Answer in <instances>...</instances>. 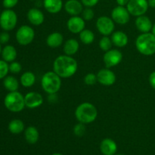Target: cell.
I'll list each match as a JSON object with an SVG mask.
<instances>
[{
	"mask_svg": "<svg viewBox=\"0 0 155 155\" xmlns=\"http://www.w3.org/2000/svg\"><path fill=\"white\" fill-rule=\"evenodd\" d=\"M53 70L61 78H70L77 73L78 64L72 56L63 54L54 59Z\"/></svg>",
	"mask_w": 155,
	"mask_h": 155,
	"instance_id": "1",
	"label": "cell"
},
{
	"mask_svg": "<svg viewBox=\"0 0 155 155\" xmlns=\"http://www.w3.org/2000/svg\"><path fill=\"white\" fill-rule=\"evenodd\" d=\"M98 117V110L92 103L83 102L77 107L75 117L77 121L84 124L94 122Z\"/></svg>",
	"mask_w": 155,
	"mask_h": 155,
	"instance_id": "2",
	"label": "cell"
},
{
	"mask_svg": "<svg viewBox=\"0 0 155 155\" xmlns=\"http://www.w3.org/2000/svg\"><path fill=\"white\" fill-rule=\"evenodd\" d=\"M136 48L139 53L145 56L155 54V36L151 33H142L136 40Z\"/></svg>",
	"mask_w": 155,
	"mask_h": 155,
	"instance_id": "3",
	"label": "cell"
},
{
	"mask_svg": "<svg viewBox=\"0 0 155 155\" xmlns=\"http://www.w3.org/2000/svg\"><path fill=\"white\" fill-rule=\"evenodd\" d=\"M41 86L48 95L56 94L61 87V78L54 71H48L42 77Z\"/></svg>",
	"mask_w": 155,
	"mask_h": 155,
	"instance_id": "4",
	"label": "cell"
},
{
	"mask_svg": "<svg viewBox=\"0 0 155 155\" xmlns=\"http://www.w3.org/2000/svg\"><path fill=\"white\" fill-rule=\"evenodd\" d=\"M4 104L8 110L15 113L22 111L26 107L24 96L18 91L9 92L5 97Z\"/></svg>",
	"mask_w": 155,
	"mask_h": 155,
	"instance_id": "5",
	"label": "cell"
},
{
	"mask_svg": "<svg viewBox=\"0 0 155 155\" xmlns=\"http://www.w3.org/2000/svg\"><path fill=\"white\" fill-rule=\"evenodd\" d=\"M18 23L17 14L12 9H5L0 15V27L5 31H11L15 28Z\"/></svg>",
	"mask_w": 155,
	"mask_h": 155,
	"instance_id": "6",
	"label": "cell"
},
{
	"mask_svg": "<svg viewBox=\"0 0 155 155\" xmlns=\"http://www.w3.org/2000/svg\"><path fill=\"white\" fill-rule=\"evenodd\" d=\"M35 38V31L28 25H23L16 32V40L20 45H30Z\"/></svg>",
	"mask_w": 155,
	"mask_h": 155,
	"instance_id": "7",
	"label": "cell"
},
{
	"mask_svg": "<svg viewBox=\"0 0 155 155\" xmlns=\"http://www.w3.org/2000/svg\"><path fill=\"white\" fill-rule=\"evenodd\" d=\"M148 7V0H130L127 5V8L130 15L135 17L145 15Z\"/></svg>",
	"mask_w": 155,
	"mask_h": 155,
	"instance_id": "8",
	"label": "cell"
},
{
	"mask_svg": "<svg viewBox=\"0 0 155 155\" xmlns=\"http://www.w3.org/2000/svg\"><path fill=\"white\" fill-rule=\"evenodd\" d=\"M96 28L103 36L111 35L115 28L114 21L107 16H101L97 19Z\"/></svg>",
	"mask_w": 155,
	"mask_h": 155,
	"instance_id": "9",
	"label": "cell"
},
{
	"mask_svg": "<svg viewBox=\"0 0 155 155\" xmlns=\"http://www.w3.org/2000/svg\"><path fill=\"white\" fill-rule=\"evenodd\" d=\"M123 60V54L120 50L110 49L105 51L103 56V61L106 68H110L119 64Z\"/></svg>",
	"mask_w": 155,
	"mask_h": 155,
	"instance_id": "10",
	"label": "cell"
},
{
	"mask_svg": "<svg viewBox=\"0 0 155 155\" xmlns=\"http://www.w3.org/2000/svg\"><path fill=\"white\" fill-rule=\"evenodd\" d=\"M130 14L125 6L117 5L112 10L111 18L114 23L125 25L130 21Z\"/></svg>",
	"mask_w": 155,
	"mask_h": 155,
	"instance_id": "11",
	"label": "cell"
},
{
	"mask_svg": "<svg viewBox=\"0 0 155 155\" xmlns=\"http://www.w3.org/2000/svg\"><path fill=\"white\" fill-rule=\"evenodd\" d=\"M96 75L98 83L104 86H110L116 82V75L109 68L101 69Z\"/></svg>",
	"mask_w": 155,
	"mask_h": 155,
	"instance_id": "12",
	"label": "cell"
},
{
	"mask_svg": "<svg viewBox=\"0 0 155 155\" xmlns=\"http://www.w3.org/2000/svg\"><path fill=\"white\" fill-rule=\"evenodd\" d=\"M24 101L26 107L30 109H34L43 104V98L39 92H30L24 95Z\"/></svg>",
	"mask_w": 155,
	"mask_h": 155,
	"instance_id": "13",
	"label": "cell"
},
{
	"mask_svg": "<svg viewBox=\"0 0 155 155\" xmlns=\"http://www.w3.org/2000/svg\"><path fill=\"white\" fill-rule=\"evenodd\" d=\"M67 27L71 33L77 34L83 31L86 27L85 20L82 17L72 16L68 19Z\"/></svg>",
	"mask_w": 155,
	"mask_h": 155,
	"instance_id": "14",
	"label": "cell"
},
{
	"mask_svg": "<svg viewBox=\"0 0 155 155\" xmlns=\"http://www.w3.org/2000/svg\"><path fill=\"white\" fill-rule=\"evenodd\" d=\"M27 18L29 22L34 26H39L43 24L45 16L43 12L37 8H30L27 12Z\"/></svg>",
	"mask_w": 155,
	"mask_h": 155,
	"instance_id": "15",
	"label": "cell"
},
{
	"mask_svg": "<svg viewBox=\"0 0 155 155\" xmlns=\"http://www.w3.org/2000/svg\"><path fill=\"white\" fill-rule=\"evenodd\" d=\"M64 9L71 16H78L83 11V5L79 0H68L64 4Z\"/></svg>",
	"mask_w": 155,
	"mask_h": 155,
	"instance_id": "16",
	"label": "cell"
},
{
	"mask_svg": "<svg viewBox=\"0 0 155 155\" xmlns=\"http://www.w3.org/2000/svg\"><path fill=\"white\" fill-rule=\"evenodd\" d=\"M100 151L103 155H114L117 151V145L114 140L106 138L100 144Z\"/></svg>",
	"mask_w": 155,
	"mask_h": 155,
	"instance_id": "17",
	"label": "cell"
},
{
	"mask_svg": "<svg viewBox=\"0 0 155 155\" xmlns=\"http://www.w3.org/2000/svg\"><path fill=\"white\" fill-rule=\"evenodd\" d=\"M135 24L137 30L142 33H149L151 31L153 26L151 19L145 15L137 17L135 21Z\"/></svg>",
	"mask_w": 155,
	"mask_h": 155,
	"instance_id": "18",
	"label": "cell"
},
{
	"mask_svg": "<svg viewBox=\"0 0 155 155\" xmlns=\"http://www.w3.org/2000/svg\"><path fill=\"white\" fill-rule=\"evenodd\" d=\"M111 41L113 45L118 48H123L125 47L128 44L129 38L127 33L123 31H115L111 34Z\"/></svg>",
	"mask_w": 155,
	"mask_h": 155,
	"instance_id": "19",
	"label": "cell"
},
{
	"mask_svg": "<svg viewBox=\"0 0 155 155\" xmlns=\"http://www.w3.org/2000/svg\"><path fill=\"white\" fill-rule=\"evenodd\" d=\"M44 8L50 14H58L63 8L62 0H43Z\"/></svg>",
	"mask_w": 155,
	"mask_h": 155,
	"instance_id": "20",
	"label": "cell"
},
{
	"mask_svg": "<svg viewBox=\"0 0 155 155\" xmlns=\"http://www.w3.org/2000/svg\"><path fill=\"white\" fill-rule=\"evenodd\" d=\"M64 42V36L59 32H54L50 33L46 38V44L51 48L60 47Z\"/></svg>",
	"mask_w": 155,
	"mask_h": 155,
	"instance_id": "21",
	"label": "cell"
},
{
	"mask_svg": "<svg viewBox=\"0 0 155 155\" xmlns=\"http://www.w3.org/2000/svg\"><path fill=\"white\" fill-rule=\"evenodd\" d=\"M79 48H80V44H79L78 41L76 39L71 38V39H68L65 42L63 47V50L65 54L73 56L78 51Z\"/></svg>",
	"mask_w": 155,
	"mask_h": 155,
	"instance_id": "22",
	"label": "cell"
},
{
	"mask_svg": "<svg viewBox=\"0 0 155 155\" xmlns=\"http://www.w3.org/2000/svg\"><path fill=\"white\" fill-rule=\"evenodd\" d=\"M24 137L27 143L30 145H34L39 140V131L35 127L30 126L24 130Z\"/></svg>",
	"mask_w": 155,
	"mask_h": 155,
	"instance_id": "23",
	"label": "cell"
},
{
	"mask_svg": "<svg viewBox=\"0 0 155 155\" xmlns=\"http://www.w3.org/2000/svg\"><path fill=\"white\" fill-rule=\"evenodd\" d=\"M1 54L3 60L5 61L6 62H12L15 61L16 59L18 52H17L16 48L13 45H8L2 48Z\"/></svg>",
	"mask_w": 155,
	"mask_h": 155,
	"instance_id": "24",
	"label": "cell"
},
{
	"mask_svg": "<svg viewBox=\"0 0 155 155\" xmlns=\"http://www.w3.org/2000/svg\"><path fill=\"white\" fill-rule=\"evenodd\" d=\"M21 84L24 87L30 88L35 84L36 82V75L31 71H26L21 75L20 79Z\"/></svg>",
	"mask_w": 155,
	"mask_h": 155,
	"instance_id": "25",
	"label": "cell"
},
{
	"mask_svg": "<svg viewBox=\"0 0 155 155\" xmlns=\"http://www.w3.org/2000/svg\"><path fill=\"white\" fill-rule=\"evenodd\" d=\"M8 128L12 134L18 135L24 132L25 127H24V122L21 120L14 119L9 122Z\"/></svg>",
	"mask_w": 155,
	"mask_h": 155,
	"instance_id": "26",
	"label": "cell"
},
{
	"mask_svg": "<svg viewBox=\"0 0 155 155\" xmlns=\"http://www.w3.org/2000/svg\"><path fill=\"white\" fill-rule=\"evenodd\" d=\"M4 87L9 92H15L18 91L19 88V82L13 76H7L3 80Z\"/></svg>",
	"mask_w": 155,
	"mask_h": 155,
	"instance_id": "27",
	"label": "cell"
},
{
	"mask_svg": "<svg viewBox=\"0 0 155 155\" xmlns=\"http://www.w3.org/2000/svg\"><path fill=\"white\" fill-rule=\"evenodd\" d=\"M80 39L85 45H89L95 40V34L92 30L84 29L80 33Z\"/></svg>",
	"mask_w": 155,
	"mask_h": 155,
	"instance_id": "28",
	"label": "cell"
},
{
	"mask_svg": "<svg viewBox=\"0 0 155 155\" xmlns=\"http://www.w3.org/2000/svg\"><path fill=\"white\" fill-rule=\"evenodd\" d=\"M98 45H99V48L105 52V51L111 49L113 42H112L111 39L108 36H104L100 39Z\"/></svg>",
	"mask_w": 155,
	"mask_h": 155,
	"instance_id": "29",
	"label": "cell"
},
{
	"mask_svg": "<svg viewBox=\"0 0 155 155\" xmlns=\"http://www.w3.org/2000/svg\"><path fill=\"white\" fill-rule=\"evenodd\" d=\"M85 125L86 124L79 122L78 124H77L74 126V130H74V133L76 136H77V137H82L83 136H84L86 131V128Z\"/></svg>",
	"mask_w": 155,
	"mask_h": 155,
	"instance_id": "30",
	"label": "cell"
},
{
	"mask_svg": "<svg viewBox=\"0 0 155 155\" xmlns=\"http://www.w3.org/2000/svg\"><path fill=\"white\" fill-rule=\"evenodd\" d=\"M9 71V65L8 62L4 60H0V80H2L7 77Z\"/></svg>",
	"mask_w": 155,
	"mask_h": 155,
	"instance_id": "31",
	"label": "cell"
},
{
	"mask_svg": "<svg viewBox=\"0 0 155 155\" xmlns=\"http://www.w3.org/2000/svg\"><path fill=\"white\" fill-rule=\"evenodd\" d=\"M94 17H95V12L92 8L86 7V8L83 9V12H82V18L85 21H91L93 19Z\"/></svg>",
	"mask_w": 155,
	"mask_h": 155,
	"instance_id": "32",
	"label": "cell"
},
{
	"mask_svg": "<svg viewBox=\"0 0 155 155\" xmlns=\"http://www.w3.org/2000/svg\"><path fill=\"white\" fill-rule=\"evenodd\" d=\"M84 83H86L87 86H93L98 82L97 80V75L93 74V73H89L86 74L84 77Z\"/></svg>",
	"mask_w": 155,
	"mask_h": 155,
	"instance_id": "33",
	"label": "cell"
},
{
	"mask_svg": "<svg viewBox=\"0 0 155 155\" xmlns=\"http://www.w3.org/2000/svg\"><path fill=\"white\" fill-rule=\"evenodd\" d=\"M22 70V66L21 64L18 61H12L9 64V71L12 74H19Z\"/></svg>",
	"mask_w": 155,
	"mask_h": 155,
	"instance_id": "34",
	"label": "cell"
},
{
	"mask_svg": "<svg viewBox=\"0 0 155 155\" xmlns=\"http://www.w3.org/2000/svg\"><path fill=\"white\" fill-rule=\"evenodd\" d=\"M18 1L19 0H3L2 4L6 9H12L17 5Z\"/></svg>",
	"mask_w": 155,
	"mask_h": 155,
	"instance_id": "35",
	"label": "cell"
},
{
	"mask_svg": "<svg viewBox=\"0 0 155 155\" xmlns=\"http://www.w3.org/2000/svg\"><path fill=\"white\" fill-rule=\"evenodd\" d=\"M10 40V35L7 31L2 32L0 33V43L6 44Z\"/></svg>",
	"mask_w": 155,
	"mask_h": 155,
	"instance_id": "36",
	"label": "cell"
},
{
	"mask_svg": "<svg viewBox=\"0 0 155 155\" xmlns=\"http://www.w3.org/2000/svg\"><path fill=\"white\" fill-rule=\"evenodd\" d=\"M99 0H81V2L86 7L92 8L95 5H96L98 3Z\"/></svg>",
	"mask_w": 155,
	"mask_h": 155,
	"instance_id": "37",
	"label": "cell"
},
{
	"mask_svg": "<svg viewBox=\"0 0 155 155\" xmlns=\"http://www.w3.org/2000/svg\"><path fill=\"white\" fill-rule=\"evenodd\" d=\"M148 81H149L151 87L155 90V71L151 73V74L149 75V78H148Z\"/></svg>",
	"mask_w": 155,
	"mask_h": 155,
	"instance_id": "38",
	"label": "cell"
},
{
	"mask_svg": "<svg viewBox=\"0 0 155 155\" xmlns=\"http://www.w3.org/2000/svg\"><path fill=\"white\" fill-rule=\"evenodd\" d=\"M117 3L118 5L120 6H127L130 0H116Z\"/></svg>",
	"mask_w": 155,
	"mask_h": 155,
	"instance_id": "39",
	"label": "cell"
},
{
	"mask_svg": "<svg viewBox=\"0 0 155 155\" xmlns=\"http://www.w3.org/2000/svg\"><path fill=\"white\" fill-rule=\"evenodd\" d=\"M148 2L149 7L155 8V0H148Z\"/></svg>",
	"mask_w": 155,
	"mask_h": 155,
	"instance_id": "40",
	"label": "cell"
},
{
	"mask_svg": "<svg viewBox=\"0 0 155 155\" xmlns=\"http://www.w3.org/2000/svg\"><path fill=\"white\" fill-rule=\"evenodd\" d=\"M151 33H153V34L155 36V23L153 24V26H152V29H151Z\"/></svg>",
	"mask_w": 155,
	"mask_h": 155,
	"instance_id": "41",
	"label": "cell"
},
{
	"mask_svg": "<svg viewBox=\"0 0 155 155\" xmlns=\"http://www.w3.org/2000/svg\"><path fill=\"white\" fill-rule=\"evenodd\" d=\"M51 155H63V154H60V153H54V154H51Z\"/></svg>",
	"mask_w": 155,
	"mask_h": 155,
	"instance_id": "42",
	"label": "cell"
},
{
	"mask_svg": "<svg viewBox=\"0 0 155 155\" xmlns=\"http://www.w3.org/2000/svg\"><path fill=\"white\" fill-rule=\"evenodd\" d=\"M2 44L1 43H0V54H2Z\"/></svg>",
	"mask_w": 155,
	"mask_h": 155,
	"instance_id": "43",
	"label": "cell"
},
{
	"mask_svg": "<svg viewBox=\"0 0 155 155\" xmlns=\"http://www.w3.org/2000/svg\"><path fill=\"white\" fill-rule=\"evenodd\" d=\"M114 155H124V154H115Z\"/></svg>",
	"mask_w": 155,
	"mask_h": 155,
	"instance_id": "44",
	"label": "cell"
},
{
	"mask_svg": "<svg viewBox=\"0 0 155 155\" xmlns=\"http://www.w3.org/2000/svg\"><path fill=\"white\" fill-rule=\"evenodd\" d=\"M30 1H36V0H30Z\"/></svg>",
	"mask_w": 155,
	"mask_h": 155,
	"instance_id": "45",
	"label": "cell"
},
{
	"mask_svg": "<svg viewBox=\"0 0 155 155\" xmlns=\"http://www.w3.org/2000/svg\"><path fill=\"white\" fill-rule=\"evenodd\" d=\"M0 15H1V12H0Z\"/></svg>",
	"mask_w": 155,
	"mask_h": 155,
	"instance_id": "46",
	"label": "cell"
}]
</instances>
